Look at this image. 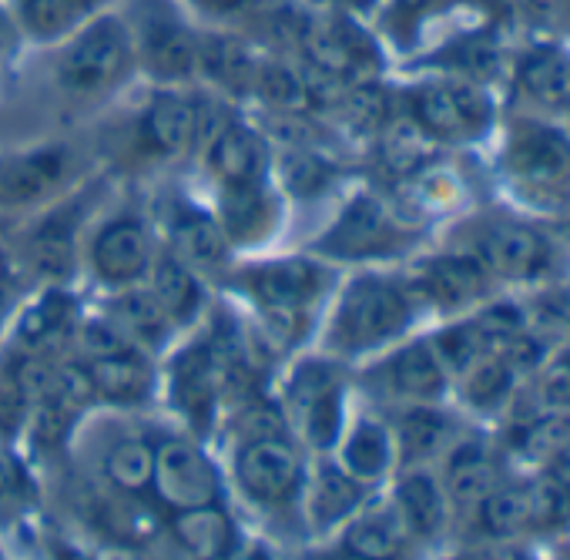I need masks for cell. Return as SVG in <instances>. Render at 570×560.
<instances>
[{
  "label": "cell",
  "mask_w": 570,
  "mask_h": 560,
  "mask_svg": "<svg viewBox=\"0 0 570 560\" xmlns=\"http://www.w3.org/2000/svg\"><path fill=\"white\" fill-rule=\"evenodd\" d=\"M333 275L316 258L285 255L272 262H258L238 275V289L258 306L262 320L282 343H296L320 299L330 293Z\"/></svg>",
  "instance_id": "6da1fadb"
},
{
  "label": "cell",
  "mask_w": 570,
  "mask_h": 560,
  "mask_svg": "<svg viewBox=\"0 0 570 560\" xmlns=\"http://www.w3.org/2000/svg\"><path fill=\"white\" fill-rule=\"evenodd\" d=\"M413 323V289L386 275H360L346 286L333 323L330 350L343 356L370 353L396 340Z\"/></svg>",
  "instance_id": "7a4b0ae2"
},
{
  "label": "cell",
  "mask_w": 570,
  "mask_h": 560,
  "mask_svg": "<svg viewBox=\"0 0 570 560\" xmlns=\"http://www.w3.org/2000/svg\"><path fill=\"white\" fill-rule=\"evenodd\" d=\"M135 65V41L121 18L101 14L85 21L58 61V81L75 95H98L118 85Z\"/></svg>",
  "instance_id": "3957f363"
},
{
  "label": "cell",
  "mask_w": 570,
  "mask_h": 560,
  "mask_svg": "<svg viewBox=\"0 0 570 560\" xmlns=\"http://www.w3.org/2000/svg\"><path fill=\"white\" fill-rule=\"evenodd\" d=\"M507 171L523 195L560 198L570 191V141L540 121H517L507 145Z\"/></svg>",
  "instance_id": "277c9868"
},
{
  "label": "cell",
  "mask_w": 570,
  "mask_h": 560,
  "mask_svg": "<svg viewBox=\"0 0 570 560\" xmlns=\"http://www.w3.org/2000/svg\"><path fill=\"white\" fill-rule=\"evenodd\" d=\"M410 118L430 138L470 141L490 125V98L473 81H433L410 91Z\"/></svg>",
  "instance_id": "5b68a950"
},
{
  "label": "cell",
  "mask_w": 570,
  "mask_h": 560,
  "mask_svg": "<svg viewBox=\"0 0 570 560\" xmlns=\"http://www.w3.org/2000/svg\"><path fill=\"white\" fill-rule=\"evenodd\" d=\"M235 477L248 500L262 507H285L303 490V456L289 436L242 440L235 453Z\"/></svg>",
  "instance_id": "8992f818"
},
{
  "label": "cell",
  "mask_w": 570,
  "mask_h": 560,
  "mask_svg": "<svg viewBox=\"0 0 570 560\" xmlns=\"http://www.w3.org/2000/svg\"><path fill=\"white\" fill-rule=\"evenodd\" d=\"M406 245V232L373 195H356L320 235L316 252L330 258H376Z\"/></svg>",
  "instance_id": "52a82bcc"
},
{
  "label": "cell",
  "mask_w": 570,
  "mask_h": 560,
  "mask_svg": "<svg viewBox=\"0 0 570 560\" xmlns=\"http://www.w3.org/2000/svg\"><path fill=\"white\" fill-rule=\"evenodd\" d=\"M289 410L299 433L316 450H330L343 433V380L333 363L306 360L289 383Z\"/></svg>",
  "instance_id": "ba28073f"
},
{
  "label": "cell",
  "mask_w": 570,
  "mask_h": 560,
  "mask_svg": "<svg viewBox=\"0 0 570 560\" xmlns=\"http://www.w3.org/2000/svg\"><path fill=\"white\" fill-rule=\"evenodd\" d=\"M151 487L155 497L175 513L218 503L222 493L215 463L191 440H165L155 446Z\"/></svg>",
  "instance_id": "9c48e42d"
},
{
  "label": "cell",
  "mask_w": 570,
  "mask_h": 560,
  "mask_svg": "<svg viewBox=\"0 0 570 560\" xmlns=\"http://www.w3.org/2000/svg\"><path fill=\"white\" fill-rule=\"evenodd\" d=\"M88 258H91V268H95V275L101 278L105 286H111V289L138 286L145 278V272L151 268V262H155L148 225L131 212H121V215L108 218L95 232Z\"/></svg>",
  "instance_id": "30bf717a"
},
{
  "label": "cell",
  "mask_w": 570,
  "mask_h": 560,
  "mask_svg": "<svg viewBox=\"0 0 570 560\" xmlns=\"http://www.w3.org/2000/svg\"><path fill=\"white\" fill-rule=\"evenodd\" d=\"M473 255L503 278H533L550 265V242L520 222H490L473 235Z\"/></svg>",
  "instance_id": "8fae6325"
},
{
  "label": "cell",
  "mask_w": 570,
  "mask_h": 560,
  "mask_svg": "<svg viewBox=\"0 0 570 560\" xmlns=\"http://www.w3.org/2000/svg\"><path fill=\"white\" fill-rule=\"evenodd\" d=\"M228 386L225 366L215 356L212 343L202 340L195 346H188L175 363H171V393L175 403L181 406V413L195 423H208V416L218 406L222 390Z\"/></svg>",
  "instance_id": "7c38bea8"
},
{
  "label": "cell",
  "mask_w": 570,
  "mask_h": 560,
  "mask_svg": "<svg viewBox=\"0 0 570 560\" xmlns=\"http://www.w3.org/2000/svg\"><path fill=\"white\" fill-rule=\"evenodd\" d=\"M208 171L222 181V188H252L265 185L268 175V145L258 131L228 121L208 145H205Z\"/></svg>",
  "instance_id": "4fadbf2b"
},
{
  "label": "cell",
  "mask_w": 570,
  "mask_h": 560,
  "mask_svg": "<svg viewBox=\"0 0 570 560\" xmlns=\"http://www.w3.org/2000/svg\"><path fill=\"white\" fill-rule=\"evenodd\" d=\"M71 158L65 148H35L0 161V205H31L58 191L68 178Z\"/></svg>",
  "instance_id": "5bb4252c"
},
{
  "label": "cell",
  "mask_w": 570,
  "mask_h": 560,
  "mask_svg": "<svg viewBox=\"0 0 570 560\" xmlns=\"http://www.w3.org/2000/svg\"><path fill=\"white\" fill-rule=\"evenodd\" d=\"M487 268L473 252H446L420 268L416 293L440 310H460L487 293Z\"/></svg>",
  "instance_id": "9a60e30c"
},
{
  "label": "cell",
  "mask_w": 570,
  "mask_h": 560,
  "mask_svg": "<svg viewBox=\"0 0 570 560\" xmlns=\"http://www.w3.org/2000/svg\"><path fill=\"white\" fill-rule=\"evenodd\" d=\"M141 61L161 81H185L198 71V41L178 18L155 11L141 24Z\"/></svg>",
  "instance_id": "2e32d148"
},
{
  "label": "cell",
  "mask_w": 570,
  "mask_h": 560,
  "mask_svg": "<svg viewBox=\"0 0 570 560\" xmlns=\"http://www.w3.org/2000/svg\"><path fill=\"white\" fill-rule=\"evenodd\" d=\"M78 265V208L61 205L28 238V268L48 283H65Z\"/></svg>",
  "instance_id": "e0dca14e"
},
{
  "label": "cell",
  "mask_w": 570,
  "mask_h": 560,
  "mask_svg": "<svg viewBox=\"0 0 570 560\" xmlns=\"http://www.w3.org/2000/svg\"><path fill=\"white\" fill-rule=\"evenodd\" d=\"M383 383L406 400L433 403L446 390V366L433 343H410L383 363Z\"/></svg>",
  "instance_id": "ac0fdd59"
},
{
  "label": "cell",
  "mask_w": 570,
  "mask_h": 560,
  "mask_svg": "<svg viewBox=\"0 0 570 560\" xmlns=\"http://www.w3.org/2000/svg\"><path fill=\"white\" fill-rule=\"evenodd\" d=\"M171 252L188 262L195 272H215L225 268L232 242L222 232L215 215H205L198 208H175L171 215Z\"/></svg>",
  "instance_id": "d6986e66"
},
{
  "label": "cell",
  "mask_w": 570,
  "mask_h": 560,
  "mask_svg": "<svg viewBox=\"0 0 570 560\" xmlns=\"http://www.w3.org/2000/svg\"><path fill=\"white\" fill-rule=\"evenodd\" d=\"M85 370L91 376L95 396H105L111 403H141L155 386V373H151V363L141 346H128L111 356L85 360Z\"/></svg>",
  "instance_id": "ffe728a7"
},
{
  "label": "cell",
  "mask_w": 570,
  "mask_h": 560,
  "mask_svg": "<svg viewBox=\"0 0 570 560\" xmlns=\"http://www.w3.org/2000/svg\"><path fill=\"white\" fill-rule=\"evenodd\" d=\"M218 225L228 235V242H245V245L262 242L278 225V202L265 185L222 188Z\"/></svg>",
  "instance_id": "44dd1931"
},
{
  "label": "cell",
  "mask_w": 570,
  "mask_h": 560,
  "mask_svg": "<svg viewBox=\"0 0 570 560\" xmlns=\"http://www.w3.org/2000/svg\"><path fill=\"white\" fill-rule=\"evenodd\" d=\"M303 51L313 65V71H323L336 81L363 75L370 65V45L356 28L350 31L346 24H326V28H309L303 35Z\"/></svg>",
  "instance_id": "7402d4cb"
},
{
  "label": "cell",
  "mask_w": 570,
  "mask_h": 560,
  "mask_svg": "<svg viewBox=\"0 0 570 560\" xmlns=\"http://www.w3.org/2000/svg\"><path fill=\"white\" fill-rule=\"evenodd\" d=\"M148 272H151V286L148 289L158 296L168 320L175 326H188L205 306V286H202L198 272L188 262H181L175 252L158 255Z\"/></svg>",
  "instance_id": "603a6c76"
},
{
  "label": "cell",
  "mask_w": 570,
  "mask_h": 560,
  "mask_svg": "<svg viewBox=\"0 0 570 560\" xmlns=\"http://www.w3.org/2000/svg\"><path fill=\"white\" fill-rule=\"evenodd\" d=\"M195 135V111L191 98L178 91H161L151 98L141 118V138L155 155H178L191 145Z\"/></svg>",
  "instance_id": "cb8c5ba5"
},
{
  "label": "cell",
  "mask_w": 570,
  "mask_h": 560,
  "mask_svg": "<svg viewBox=\"0 0 570 560\" xmlns=\"http://www.w3.org/2000/svg\"><path fill=\"white\" fill-rule=\"evenodd\" d=\"M198 68L222 91H228V95H248V91H255L262 61L248 51L245 41L228 38V35H218V38L198 41Z\"/></svg>",
  "instance_id": "d4e9b609"
},
{
  "label": "cell",
  "mask_w": 570,
  "mask_h": 560,
  "mask_svg": "<svg viewBox=\"0 0 570 560\" xmlns=\"http://www.w3.org/2000/svg\"><path fill=\"white\" fill-rule=\"evenodd\" d=\"M406 540V523L390 510H366L356 520H350L343 533V553L350 560H396Z\"/></svg>",
  "instance_id": "484cf974"
},
{
  "label": "cell",
  "mask_w": 570,
  "mask_h": 560,
  "mask_svg": "<svg viewBox=\"0 0 570 560\" xmlns=\"http://www.w3.org/2000/svg\"><path fill=\"white\" fill-rule=\"evenodd\" d=\"M171 533L191 560H225L235 543L232 520L215 507H191L171 517Z\"/></svg>",
  "instance_id": "4316f807"
},
{
  "label": "cell",
  "mask_w": 570,
  "mask_h": 560,
  "mask_svg": "<svg viewBox=\"0 0 570 560\" xmlns=\"http://www.w3.org/2000/svg\"><path fill=\"white\" fill-rule=\"evenodd\" d=\"M108 316L125 330V336L141 346V350H158L168 333H171V320L165 313V306L158 303V296L145 286H128L121 289V296L111 303Z\"/></svg>",
  "instance_id": "83f0119b"
},
{
  "label": "cell",
  "mask_w": 570,
  "mask_h": 560,
  "mask_svg": "<svg viewBox=\"0 0 570 560\" xmlns=\"http://www.w3.org/2000/svg\"><path fill=\"white\" fill-rule=\"evenodd\" d=\"M393 463V436L376 420H356L340 446V466L356 483L380 480Z\"/></svg>",
  "instance_id": "f1b7e54d"
},
{
  "label": "cell",
  "mask_w": 570,
  "mask_h": 560,
  "mask_svg": "<svg viewBox=\"0 0 570 560\" xmlns=\"http://www.w3.org/2000/svg\"><path fill=\"white\" fill-rule=\"evenodd\" d=\"M396 513L403 517L406 530L420 537H436L446 520V497L430 473L416 470L406 473L396 487Z\"/></svg>",
  "instance_id": "f546056e"
},
{
  "label": "cell",
  "mask_w": 570,
  "mask_h": 560,
  "mask_svg": "<svg viewBox=\"0 0 570 560\" xmlns=\"http://www.w3.org/2000/svg\"><path fill=\"white\" fill-rule=\"evenodd\" d=\"M497 487V466L487 456L483 446L466 443L460 450L450 453L446 463V493L453 497V503L460 507H480L487 500V493Z\"/></svg>",
  "instance_id": "4dcf8cb0"
},
{
  "label": "cell",
  "mask_w": 570,
  "mask_h": 560,
  "mask_svg": "<svg viewBox=\"0 0 570 560\" xmlns=\"http://www.w3.org/2000/svg\"><path fill=\"white\" fill-rule=\"evenodd\" d=\"M105 0H18L21 24L28 35L48 41L78 31Z\"/></svg>",
  "instance_id": "1f68e13d"
},
{
  "label": "cell",
  "mask_w": 570,
  "mask_h": 560,
  "mask_svg": "<svg viewBox=\"0 0 570 560\" xmlns=\"http://www.w3.org/2000/svg\"><path fill=\"white\" fill-rule=\"evenodd\" d=\"M360 497H363V483L343 473V466H323L309 490V517L320 530L333 527L353 517V510L360 507Z\"/></svg>",
  "instance_id": "d6a6232c"
},
{
  "label": "cell",
  "mask_w": 570,
  "mask_h": 560,
  "mask_svg": "<svg viewBox=\"0 0 570 560\" xmlns=\"http://www.w3.org/2000/svg\"><path fill=\"white\" fill-rule=\"evenodd\" d=\"M520 88L543 108H570V65L560 55L537 51L520 61Z\"/></svg>",
  "instance_id": "836d02e7"
},
{
  "label": "cell",
  "mask_w": 570,
  "mask_h": 560,
  "mask_svg": "<svg viewBox=\"0 0 570 560\" xmlns=\"http://www.w3.org/2000/svg\"><path fill=\"white\" fill-rule=\"evenodd\" d=\"M75 323V306H71V296H65L61 289H48L41 303H35L21 326H18V340L31 350V353H41L48 350L51 343H58Z\"/></svg>",
  "instance_id": "e575fe53"
},
{
  "label": "cell",
  "mask_w": 570,
  "mask_h": 560,
  "mask_svg": "<svg viewBox=\"0 0 570 560\" xmlns=\"http://www.w3.org/2000/svg\"><path fill=\"white\" fill-rule=\"evenodd\" d=\"M255 95L272 111H313L316 108L309 75H303L293 65H282V61H268L258 68Z\"/></svg>",
  "instance_id": "d590c367"
},
{
  "label": "cell",
  "mask_w": 570,
  "mask_h": 560,
  "mask_svg": "<svg viewBox=\"0 0 570 560\" xmlns=\"http://www.w3.org/2000/svg\"><path fill=\"white\" fill-rule=\"evenodd\" d=\"M450 420L430 406H416L400 420V453L406 463H423L433 460L446 450L450 443Z\"/></svg>",
  "instance_id": "8d00e7d4"
},
{
  "label": "cell",
  "mask_w": 570,
  "mask_h": 560,
  "mask_svg": "<svg viewBox=\"0 0 570 560\" xmlns=\"http://www.w3.org/2000/svg\"><path fill=\"white\" fill-rule=\"evenodd\" d=\"M520 450L543 466H570V413H550L533 420L520 436Z\"/></svg>",
  "instance_id": "74e56055"
},
{
  "label": "cell",
  "mask_w": 570,
  "mask_h": 560,
  "mask_svg": "<svg viewBox=\"0 0 570 560\" xmlns=\"http://www.w3.org/2000/svg\"><path fill=\"white\" fill-rule=\"evenodd\" d=\"M151 470H155V446L148 440H138V436L115 443L105 456L108 480L125 493L145 490L151 483Z\"/></svg>",
  "instance_id": "f35d334b"
},
{
  "label": "cell",
  "mask_w": 570,
  "mask_h": 560,
  "mask_svg": "<svg viewBox=\"0 0 570 560\" xmlns=\"http://www.w3.org/2000/svg\"><path fill=\"white\" fill-rule=\"evenodd\" d=\"M480 520L493 537H517L530 527L527 487H493L480 503Z\"/></svg>",
  "instance_id": "ab89813d"
},
{
  "label": "cell",
  "mask_w": 570,
  "mask_h": 560,
  "mask_svg": "<svg viewBox=\"0 0 570 560\" xmlns=\"http://www.w3.org/2000/svg\"><path fill=\"white\" fill-rule=\"evenodd\" d=\"M336 178L333 161L320 158L313 148H289L282 155V181L296 198H316L323 195Z\"/></svg>",
  "instance_id": "60d3db41"
},
{
  "label": "cell",
  "mask_w": 570,
  "mask_h": 560,
  "mask_svg": "<svg viewBox=\"0 0 570 560\" xmlns=\"http://www.w3.org/2000/svg\"><path fill=\"white\" fill-rule=\"evenodd\" d=\"M513 386V366L503 356H480L466 373H463V390L466 400L480 410H493L507 400Z\"/></svg>",
  "instance_id": "b9f144b4"
},
{
  "label": "cell",
  "mask_w": 570,
  "mask_h": 560,
  "mask_svg": "<svg viewBox=\"0 0 570 560\" xmlns=\"http://www.w3.org/2000/svg\"><path fill=\"white\" fill-rule=\"evenodd\" d=\"M530 493V527H563L570 523V480L560 473H547L527 487Z\"/></svg>",
  "instance_id": "7bdbcfd3"
},
{
  "label": "cell",
  "mask_w": 570,
  "mask_h": 560,
  "mask_svg": "<svg viewBox=\"0 0 570 560\" xmlns=\"http://www.w3.org/2000/svg\"><path fill=\"white\" fill-rule=\"evenodd\" d=\"M433 350L440 353L446 373L453 370V373H460V376L483 356V346H480V340H476L473 323H460V326L443 330V333L433 340Z\"/></svg>",
  "instance_id": "ee69618b"
},
{
  "label": "cell",
  "mask_w": 570,
  "mask_h": 560,
  "mask_svg": "<svg viewBox=\"0 0 570 560\" xmlns=\"http://www.w3.org/2000/svg\"><path fill=\"white\" fill-rule=\"evenodd\" d=\"M343 111H346V118H350L353 128L373 131V128H380V121H383L386 98H383V91H380L376 85L360 81V85H350V88L343 91Z\"/></svg>",
  "instance_id": "f6af8a7d"
},
{
  "label": "cell",
  "mask_w": 570,
  "mask_h": 560,
  "mask_svg": "<svg viewBox=\"0 0 570 560\" xmlns=\"http://www.w3.org/2000/svg\"><path fill=\"white\" fill-rule=\"evenodd\" d=\"M78 330V343L85 350V360H98V356H111V353H121L128 346H135L125 330L108 316V320H85L75 326Z\"/></svg>",
  "instance_id": "bcb514c9"
},
{
  "label": "cell",
  "mask_w": 570,
  "mask_h": 560,
  "mask_svg": "<svg viewBox=\"0 0 570 560\" xmlns=\"http://www.w3.org/2000/svg\"><path fill=\"white\" fill-rule=\"evenodd\" d=\"M265 128L272 138L285 141L289 148H309L316 141V125L309 111H272L265 118Z\"/></svg>",
  "instance_id": "7dc6e473"
},
{
  "label": "cell",
  "mask_w": 570,
  "mask_h": 560,
  "mask_svg": "<svg viewBox=\"0 0 570 560\" xmlns=\"http://www.w3.org/2000/svg\"><path fill=\"white\" fill-rule=\"evenodd\" d=\"M238 430L242 440H258V436H285L289 430V420L275 403H248L238 413Z\"/></svg>",
  "instance_id": "c3c4849f"
},
{
  "label": "cell",
  "mask_w": 570,
  "mask_h": 560,
  "mask_svg": "<svg viewBox=\"0 0 570 560\" xmlns=\"http://www.w3.org/2000/svg\"><path fill=\"white\" fill-rule=\"evenodd\" d=\"M28 413H31V403H28L21 380L14 373H4L0 376V430L14 433L28 420Z\"/></svg>",
  "instance_id": "681fc988"
},
{
  "label": "cell",
  "mask_w": 570,
  "mask_h": 560,
  "mask_svg": "<svg viewBox=\"0 0 570 560\" xmlns=\"http://www.w3.org/2000/svg\"><path fill=\"white\" fill-rule=\"evenodd\" d=\"M540 393L553 406H570V350L547 363L540 376Z\"/></svg>",
  "instance_id": "f907efd6"
},
{
  "label": "cell",
  "mask_w": 570,
  "mask_h": 560,
  "mask_svg": "<svg viewBox=\"0 0 570 560\" xmlns=\"http://www.w3.org/2000/svg\"><path fill=\"white\" fill-rule=\"evenodd\" d=\"M225 560H278V557L258 540H235L232 550L225 553Z\"/></svg>",
  "instance_id": "816d5d0a"
},
{
  "label": "cell",
  "mask_w": 570,
  "mask_h": 560,
  "mask_svg": "<svg viewBox=\"0 0 570 560\" xmlns=\"http://www.w3.org/2000/svg\"><path fill=\"white\" fill-rule=\"evenodd\" d=\"M208 11H222V14H232V11H242L248 8V0H198Z\"/></svg>",
  "instance_id": "f5cc1de1"
},
{
  "label": "cell",
  "mask_w": 570,
  "mask_h": 560,
  "mask_svg": "<svg viewBox=\"0 0 570 560\" xmlns=\"http://www.w3.org/2000/svg\"><path fill=\"white\" fill-rule=\"evenodd\" d=\"M517 4L527 11V14H547L553 8V0H517Z\"/></svg>",
  "instance_id": "db71d44e"
},
{
  "label": "cell",
  "mask_w": 570,
  "mask_h": 560,
  "mask_svg": "<svg viewBox=\"0 0 570 560\" xmlns=\"http://www.w3.org/2000/svg\"><path fill=\"white\" fill-rule=\"evenodd\" d=\"M433 4V0H403V8H426Z\"/></svg>",
  "instance_id": "11a10c76"
}]
</instances>
